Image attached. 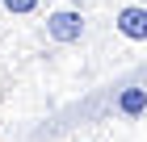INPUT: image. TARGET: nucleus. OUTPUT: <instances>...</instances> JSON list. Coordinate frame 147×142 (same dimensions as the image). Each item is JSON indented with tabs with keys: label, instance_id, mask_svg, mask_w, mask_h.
<instances>
[{
	"label": "nucleus",
	"instance_id": "2",
	"mask_svg": "<svg viewBox=\"0 0 147 142\" xmlns=\"http://www.w3.org/2000/svg\"><path fill=\"white\" fill-rule=\"evenodd\" d=\"M118 33H122L126 42H147V9L143 4H126V9H118Z\"/></svg>",
	"mask_w": 147,
	"mask_h": 142
},
{
	"label": "nucleus",
	"instance_id": "4",
	"mask_svg": "<svg viewBox=\"0 0 147 142\" xmlns=\"http://www.w3.org/2000/svg\"><path fill=\"white\" fill-rule=\"evenodd\" d=\"M4 9H9V13H34L38 0H4Z\"/></svg>",
	"mask_w": 147,
	"mask_h": 142
},
{
	"label": "nucleus",
	"instance_id": "1",
	"mask_svg": "<svg viewBox=\"0 0 147 142\" xmlns=\"http://www.w3.org/2000/svg\"><path fill=\"white\" fill-rule=\"evenodd\" d=\"M46 38H51V42H63V46L80 42V38H84V17H80L76 9L51 13V17H46Z\"/></svg>",
	"mask_w": 147,
	"mask_h": 142
},
{
	"label": "nucleus",
	"instance_id": "3",
	"mask_svg": "<svg viewBox=\"0 0 147 142\" xmlns=\"http://www.w3.org/2000/svg\"><path fill=\"white\" fill-rule=\"evenodd\" d=\"M147 113V88L135 84V88H122V96H118V117L126 121H139Z\"/></svg>",
	"mask_w": 147,
	"mask_h": 142
}]
</instances>
